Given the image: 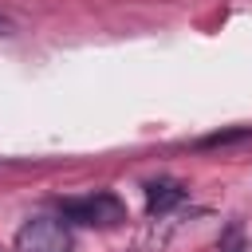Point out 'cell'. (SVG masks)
<instances>
[{
    "mask_svg": "<svg viewBox=\"0 0 252 252\" xmlns=\"http://www.w3.org/2000/svg\"><path fill=\"white\" fill-rule=\"evenodd\" d=\"M181 201H185V185L173 181V177H158V181L146 185V209H150V217H161V213H169Z\"/></svg>",
    "mask_w": 252,
    "mask_h": 252,
    "instance_id": "3957f363",
    "label": "cell"
},
{
    "mask_svg": "<svg viewBox=\"0 0 252 252\" xmlns=\"http://www.w3.org/2000/svg\"><path fill=\"white\" fill-rule=\"evenodd\" d=\"M75 236L63 217H32L16 228L12 252H71Z\"/></svg>",
    "mask_w": 252,
    "mask_h": 252,
    "instance_id": "6da1fadb",
    "label": "cell"
},
{
    "mask_svg": "<svg viewBox=\"0 0 252 252\" xmlns=\"http://www.w3.org/2000/svg\"><path fill=\"white\" fill-rule=\"evenodd\" d=\"M63 217L75 220V224H91V228H114V224L126 220V205H122L114 193L98 189V193H91V197H71V201H63Z\"/></svg>",
    "mask_w": 252,
    "mask_h": 252,
    "instance_id": "7a4b0ae2",
    "label": "cell"
},
{
    "mask_svg": "<svg viewBox=\"0 0 252 252\" xmlns=\"http://www.w3.org/2000/svg\"><path fill=\"white\" fill-rule=\"evenodd\" d=\"M12 28H16V24H12V16H4V12H0V35H8Z\"/></svg>",
    "mask_w": 252,
    "mask_h": 252,
    "instance_id": "277c9868",
    "label": "cell"
}]
</instances>
